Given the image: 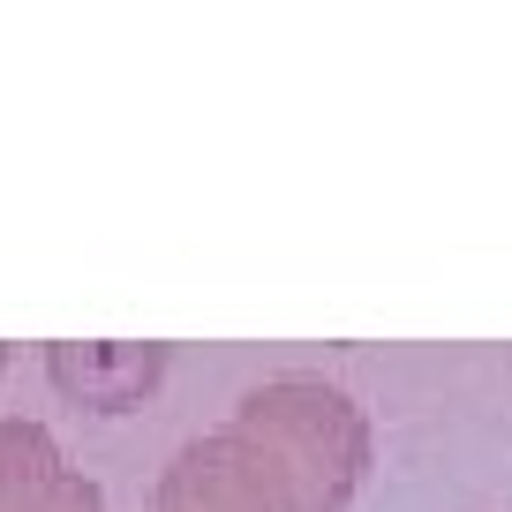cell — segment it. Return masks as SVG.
Returning <instances> with one entry per match:
<instances>
[{"instance_id": "obj_1", "label": "cell", "mask_w": 512, "mask_h": 512, "mask_svg": "<svg viewBox=\"0 0 512 512\" xmlns=\"http://www.w3.org/2000/svg\"><path fill=\"white\" fill-rule=\"evenodd\" d=\"M362 475V407L324 377H272L166 460L151 512H347Z\"/></svg>"}, {"instance_id": "obj_2", "label": "cell", "mask_w": 512, "mask_h": 512, "mask_svg": "<svg viewBox=\"0 0 512 512\" xmlns=\"http://www.w3.org/2000/svg\"><path fill=\"white\" fill-rule=\"evenodd\" d=\"M0 512H106V497L83 467H68L46 422L0 415Z\"/></svg>"}, {"instance_id": "obj_3", "label": "cell", "mask_w": 512, "mask_h": 512, "mask_svg": "<svg viewBox=\"0 0 512 512\" xmlns=\"http://www.w3.org/2000/svg\"><path fill=\"white\" fill-rule=\"evenodd\" d=\"M46 369L76 407H91V415H128V407H144V392L166 377V354L159 347H53Z\"/></svg>"}, {"instance_id": "obj_4", "label": "cell", "mask_w": 512, "mask_h": 512, "mask_svg": "<svg viewBox=\"0 0 512 512\" xmlns=\"http://www.w3.org/2000/svg\"><path fill=\"white\" fill-rule=\"evenodd\" d=\"M0 377H8V347H0Z\"/></svg>"}]
</instances>
